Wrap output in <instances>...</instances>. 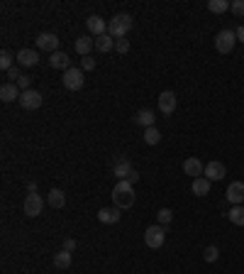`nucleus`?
<instances>
[{
	"mask_svg": "<svg viewBox=\"0 0 244 274\" xmlns=\"http://www.w3.org/2000/svg\"><path fill=\"white\" fill-rule=\"evenodd\" d=\"M134 199H137V196H134L132 181L122 179V181H117V184H115V188H112V203H115V208H120V211H125V208H132Z\"/></svg>",
	"mask_w": 244,
	"mask_h": 274,
	"instance_id": "f257e3e1",
	"label": "nucleus"
},
{
	"mask_svg": "<svg viewBox=\"0 0 244 274\" xmlns=\"http://www.w3.org/2000/svg\"><path fill=\"white\" fill-rule=\"evenodd\" d=\"M132 25H134V20H132V15H127V13H117L112 20L108 22V35L115 42L117 39H125L127 37V32L132 30Z\"/></svg>",
	"mask_w": 244,
	"mask_h": 274,
	"instance_id": "f03ea898",
	"label": "nucleus"
},
{
	"mask_svg": "<svg viewBox=\"0 0 244 274\" xmlns=\"http://www.w3.org/2000/svg\"><path fill=\"white\" fill-rule=\"evenodd\" d=\"M164 240H166V230H164V225H149V228L144 230L146 248L159 250L161 245H164Z\"/></svg>",
	"mask_w": 244,
	"mask_h": 274,
	"instance_id": "7ed1b4c3",
	"label": "nucleus"
},
{
	"mask_svg": "<svg viewBox=\"0 0 244 274\" xmlns=\"http://www.w3.org/2000/svg\"><path fill=\"white\" fill-rule=\"evenodd\" d=\"M64 86L69 88V91H81L85 84V76H83V69H78V66H71L69 71H64Z\"/></svg>",
	"mask_w": 244,
	"mask_h": 274,
	"instance_id": "20e7f679",
	"label": "nucleus"
},
{
	"mask_svg": "<svg viewBox=\"0 0 244 274\" xmlns=\"http://www.w3.org/2000/svg\"><path fill=\"white\" fill-rule=\"evenodd\" d=\"M234 44H237V35H234V30H222L218 32V37H215V49L220 54H230L234 49Z\"/></svg>",
	"mask_w": 244,
	"mask_h": 274,
	"instance_id": "39448f33",
	"label": "nucleus"
},
{
	"mask_svg": "<svg viewBox=\"0 0 244 274\" xmlns=\"http://www.w3.org/2000/svg\"><path fill=\"white\" fill-rule=\"evenodd\" d=\"M35 44H37V49L49 51V54L59 51V37H56L54 32H42V35H37Z\"/></svg>",
	"mask_w": 244,
	"mask_h": 274,
	"instance_id": "423d86ee",
	"label": "nucleus"
},
{
	"mask_svg": "<svg viewBox=\"0 0 244 274\" xmlns=\"http://www.w3.org/2000/svg\"><path fill=\"white\" fill-rule=\"evenodd\" d=\"M42 93L39 91H35V88H29V91H24L22 96H20V105H22L24 111H37V108H42Z\"/></svg>",
	"mask_w": 244,
	"mask_h": 274,
	"instance_id": "0eeeda50",
	"label": "nucleus"
},
{
	"mask_svg": "<svg viewBox=\"0 0 244 274\" xmlns=\"http://www.w3.org/2000/svg\"><path fill=\"white\" fill-rule=\"evenodd\" d=\"M42 208H44V199H42L39 194H29V196L24 199V206H22L24 215H29V218H37V215L42 213Z\"/></svg>",
	"mask_w": 244,
	"mask_h": 274,
	"instance_id": "6e6552de",
	"label": "nucleus"
},
{
	"mask_svg": "<svg viewBox=\"0 0 244 274\" xmlns=\"http://www.w3.org/2000/svg\"><path fill=\"white\" fill-rule=\"evenodd\" d=\"M134 172L132 162L127 159V157H117L115 159V164H112V176H117V181H122V179H130V174Z\"/></svg>",
	"mask_w": 244,
	"mask_h": 274,
	"instance_id": "1a4fd4ad",
	"label": "nucleus"
},
{
	"mask_svg": "<svg viewBox=\"0 0 244 274\" xmlns=\"http://www.w3.org/2000/svg\"><path fill=\"white\" fill-rule=\"evenodd\" d=\"M225 196L230 201L232 206H242L244 203V181H232L227 191H225Z\"/></svg>",
	"mask_w": 244,
	"mask_h": 274,
	"instance_id": "9d476101",
	"label": "nucleus"
},
{
	"mask_svg": "<svg viewBox=\"0 0 244 274\" xmlns=\"http://www.w3.org/2000/svg\"><path fill=\"white\" fill-rule=\"evenodd\" d=\"M85 27H88V32H90L93 37L108 35V22H105L103 17H98V15H90V17L85 20Z\"/></svg>",
	"mask_w": 244,
	"mask_h": 274,
	"instance_id": "9b49d317",
	"label": "nucleus"
},
{
	"mask_svg": "<svg viewBox=\"0 0 244 274\" xmlns=\"http://www.w3.org/2000/svg\"><path fill=\"white\" fill-rule=\"evenodd\" d=\"M203 176L210 179V181H220V179H225V176H227V169H225V164L222 162H207Z\"/></svg>",
	"mask_w": 244,
	"mask_h": 274,
	"instance_id": "f8f14e48",
	"label": "nucleus"
},
{
	"mask_svg": "<svg viewBox=\"0 0 244 274\" xmlns=\"http://www.w3.org/2000/svg\"><path fill=\"white\" fill-rule=\"evenodd\" d=\"M159 111L164 113V115H171V113L176 111V93L173 91H164L159 96Z\"/></svg>",
	"mask_w": 244,
	"mask_h": 274,
	"instance_id": "ddd939ff",
	"label": "nucleus"
},
{
	"mask_svg": "<svg viewBox=\"0 0 244 274\" xmlns=\"http://www.w3.org/2000/svg\"><path fill=\"white\" fill-rule=\"evenodd\" d=\"M183 172L188 176H193V179H198V176H203V172H205V164L200 162L198 157H188L183 162Z\"/></svg>",
	"mask_w": 244,
	"mask_h": 274,
	"instance_id": "4468645a",
	"label": "nucleus"
},
{
	"mask_svg": "<svg viewBox=\"0 0 244 274\" xmlns=\"http://www.w3.org/2000/svg\"><path fill=\"white\" fill-rule=\"evenodd\" d=\"M20 96H22V91H20V86L17 84H3L0 86V100H5V103H12V100H20Z\"/></svg>",
	"mask_w": 244,
	"mask_h": 274,
	"instance_id": "2eb2a0df",
	"label": "nucleus"
},
{
	"mask_svg": "<svg viewBox=\"0 0 244 274\" xmlns=\"http://www.w3.org/2000/svg\"><path fill=\"white\" fill-rule=\"evenodd\" d=\"M49 66H51V69H61V71H69V69H71V59H69V54H64V51H54V54L49 57Z\"/></svg>",
	"mask_w": 244,
	"mask_h": 274,
	"instance_id": "dca6fc26",
	"label": "nucleus"
},
{
	"mask_svg": "<svg viewBox=\"0 0 244 274\" xmlns=\"http://www.w3.org/2000/svg\"><path fill=\"white\" fill-rule=\"evenodd\" d=\"M39 64V54L35 49H20L17 51V66H37Z\"/></svg>",
	"mask_w": 244,
	"mask_h": 274,
	"instance_id": "f3484780",
	"label": "nucleus"
},
{
	"mask_svg": "<svg viewBox=\"0 0 244 274\" xmlns=\"http://www.w3.org/2000/svg\"><path fill=\"white\" fill-rule=\"evenodd\" d=\"M134 120V125H142V127H154V120H157V118H154V113L149 111V108H142V111H137V115H134L132 118Z\"/></svg>",
	"mask_w": 244,
	"mask_h": 274,
	"instance_id": "a211bd4d",
	"label": "nucleus"
},
{
	"mask_svg": "<svg viewBox=\"0 0 244 274\" xmlns=\"http://www.w3.org/2000/svg\"><path fill=\"white\" fill-rule=\"evenodd\" d=\"M98 221L105 225H115L120 221V208H100L98 211Z\"/></svg>",
	"mask_w": 244,
	"mask_h": 274,
	"instance_id": "6ab92c4d",
	"label": "nucleus"
},
{
	"mask_svg": "<svg viewBox=\"0 0 244 274\" xmlns=\"http://www.w3.org/2000/svg\"><path fill=\"white\" fill-rule=\"evenodd\" d=\"M47 203L51 208H64V206H66V194H64L61 188H51L47 194Z\"/></svg>",
	"mask_w": 244,
	"mask_h": 274,
	"instance_id": "aec40b11",
	"label": "nucleus"
},
{
	"mask_svg": "<svg viewBox=\"0 0 244 274\" xmlns=\"http://www.w3.org/2000/svg\"><path fill=\"white\" fill-rule=\"evenodd\" d=\"M96 47V39L93 37H88V35H83V37H78L76 39V44H73V49L78 51L81 57H88V51Z\"/></svg>",
	"mask_w": 244,
	"mask_h": 274,
	"instance_id": "412c9836",
	"label": "nucleus"
},
{
	"mask_svg": "<svg viewBox=\"0 0 244 274\" xmlns=\"http://www.w3.org/2000/svg\"><path fill=\"white\" fill-rule=\"evenodd\" d=\"M71 260H73V252L59 250V252L54 255V267H56V269H69V267H71Z\"/></svg>",
	"mask_w": 244,
	"mask_h": 274,
	"instance_id": "4be33fe9",
	"label": "nucleus"
},
{
	"mask_svg": "<svg viewBox=\"0 0 244 274\" xmlns=\"http://www.w3.org/2000/svg\"><path fill=\"white\" fill-rule=\"evenodd\" d=\"M193 194L195 196H207L210 194V179H205V176H198V179H193Z\"/></svg>",
	"mask_w": 244,
	"mask_h": 274,
	"instance_id": "5701e85b",
	"label": "nucleus"
},
{
	"mask_svg": "<svg viewBox=\"0 0 244 274\" xmlns=\"http://www.w3.org/2000/svg\"><path fill=\"white\" fill-rule=\"evenodd\" d=\"M227 218H230V223L244 228V206H232L230 213H227Z\"/></svg>",
	"mask_w": 244,
	"mask_h": 274,
	"instance_id": "b1692460",
	"label": "nucleus"
},
{
	"mask_svg": "<svg viewBox=\"0 0 244 274\" xmlns=\"http://www.w3.org/2000/svg\"><path fill=\"white\" fill-rule=\"evenodd\" d=\"M112 47H115V39L110 37V35H100V37H96V49L98 51L105 54V51H110Z\"/></svg>",
	"mask_w": 244,
	"mask_h": 274,
	"instance_id": "393cba45",
	"label": "nucleus"
},
{
	"mask_svg": "<svg viewBox=\"0 0 244 274\" xmlns=\"http://www.w3.org/2000/svg\"><path fill=\"white\" fill-rule=\"evenodd\" d=\"M230 5H232L230 0H210V3H207V10L220 15V13H225V10H230Z\"/></svg>",
	"mask_w": 244,
	"mask_h": 274,
	"instance_id": "a878e982",
	"label": "nucleus"
},
{
	"mask_svg": "<svg viewBox=\"0 0 244 274\" xmlns=\"http://www.w3.org/2000/svg\"><path fill=\"white\" fill-rule=\"evenodd\" d=\"M15 59H17V57H12L8 49H3V51H0V69H3V71L8 74L12 66H15Z\"/></svg>",
	"mask_w": 244,
	"mask_h": 274,
	"instance_id": "bb28decb",
	"label": "nucleus"
},
{
	"mask_svg": "<svg viewBox=\"0 0 244 274\" xmlns=\"http://www.w3.org/2000/svg\"><path fill=\"white\" fill-rule=\"evenodd\" d=\"M144 142L146 145H159V142H161V132H159L157 127H146L144 130Z\"/></svg>",
	"mask_w": 244,
	"mask_h": 274,
	"instance_id": "cd10ccee",
	"label": "nucleus"
},
{
	"mask_svg": "<svg viewBox=\"0 0 244 274\" xmlns=\"http://www.w3.org/2000/svg\"><path fill=\"white\" fill-rule=\"evenodd\" d=\"M157 221H159V225H169L171 221H173V213H171V208H159Z\"/></svg>",
	"mask_w": 244,
	"mask_h": 274,
	"instance_id": "c85d7f7f",
	"label": "nucleus"
},
{
	"mask_svg": "<svg viewBox=\"0 0 244 274\" xmlns=\"http://www.w3.org/2000/svg\"><path fill=\"white\" fill-rule=\"evenodd\" d=\"M203 257H205V262H218V257H220L218 245H207L205 252H203Z\"/></svg>",
	"mask_w": 244,
	"mask_h": 274,
	"instance_id": "c756f323",
	"label": "nucleus"
},
{
	"mask_svg": "<svg viewBox=\"0 0 244 274\" xmlns=\"http://www.w3.org/2000/svg\"><path fill=\"white\" fill-rule=\"evenodd\" d=\"M230 10L237 15V17H244V0H234L230 5Z\"/></svg>",
	"mask_w": 244,
	"mask_h": 274,
	"instance_id": "7c9ffc66",
	"label": "nucleus"
},
{
	"mask_svg": "<svg viewBox=\"0 0 244 274\" xmlns=\"http://www.w3.org/2000/svg\"><path fill=\"white\" fill-rule=\"evenodd\" d=\"M22 71H20V66H12L10 71H8V78H10V84H17L20 78H22Z\"/></svg>",
	"mask_w": 244,
	"mask_h": 274,
	"instance_id": "2f4dec72",
	"label": "nucleus"
},
{
	"mask_svg": "<svg viewBox=\"0 0 244 274\" xmlns=\"http://www.w3.org/2000/svg\"><path fill=\"white\" fill-rule=\"evenodd\" d=\"M115 51H117V54H127V51H130V42H127V39H117V42H115Z\"/></svg>",
	"mask_w": 244,
	"mask_h": 274,
	"instance_id": "473e14b6",
	"label": "nucleus"
},
{
	"mask_svg": "<svg viewBox=\"0 0 244 274\" xmlns=\"http://www.w3.org/2000/svg\"><path fill=\"white\" fill-rule=\"evenodd\" d=\"M81 69H83V71H93V69H96V59H93V57H83V59H81Z\"/></svg>",
	"mask_w": 244,
	"mask_h": 274,
	"instance_id": "72a5a7b5",
	"label": "nucleus"
},
{
	"mask_svg": "<svg viewBox=\"0 0 244 274\" xmlns=\"http://www.w3.org/2000/svg\"><path fill=\"white\" fill-rule=\"evenodd\" d=\"M17 86H20V91H29V88H32V81H29V76H22V78H20V81H17Z\"/></svg>",
	"mask_w": 244,
	"mask_h": 274,
	"instance_id": "f704fd0d",
	"label": "nucleus"
},
{
	"mask_svg": "<svg viewBox=\"0 0 244 274\" xmlns=\"http://www.w3.org/2000/svg\"><path fill=\"white\" fill-rule=\"evenodd\" d=\"M64 250L73 252V250H76V240H73V237H66V240H64Z\"/></svg>",
	"mask_w": 244,
	"mask_h": 274,
	"instance_id": "c9c22d12",
	"label": "nucleus"
},
{
	"mask_svg": "<svg viewBox=\"0 0 244 274\" xmlns=\"http://www.w3.org/2000/svg\"><path fill=\"white\" fill-rule=\"evenodd\" d=\"M234 35H237V42H244V25H239L234 30Z\"/></svg>",
	"mask_w": 244,
	"mask_h": 274,
	"instance_id": "e433bc0d",
	"label": "nucleus"
},
{
	"mask_svg": "<svg viewBox=\"0 0 244 274\" xmlns=\"http://www.w3.org/2000/svg\"><path fill=\"white\" fill-rule=\"evenodd\" d=\"M137 179H139V172H137V169H134L132 174H130V179H127V181H132V184H134V181H137Z\"/></svg>",
	"mask_w": 244,
	"mask_h": 274,
	"instance_id": "4c0bfd02",
	"label": "nucleus"
},
{
	"mask_svg": "<svg viewBox=\"0 0 244 274\" xmlns=\"http://www.w3.org/2000/svg\"><path fill=\"white\" fill-rule=\"evenodd\" d=\"M27 188H29V194H37V184H35V181H29V184H27Z\"/></svg>",
	"mask_w": 244,
	"mask_h": 274,
	"instance_id": "58836bf2",
	"label": "nucleus"
}]
</instances>
